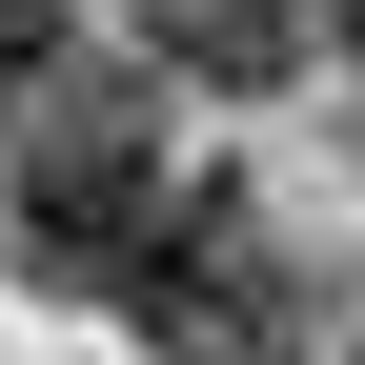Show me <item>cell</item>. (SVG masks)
Returning <instances> with one entry per match:
<instances>
[{"mask_svg":"<svg viewBox=\"0 0 365 365\" xmlns=\"http://www.w3.org/2000/svg\"><path fill=\"white\" fill-rule=\"evenodd\" d=\"M345 61H365V0H345Z\"/></svg>","mask_w":365,"mask_h":365,"instance_id":"277c9868","label":"cell"},{"mask_svg":"<svg viewBox=\"0 0 365 365\" xmlns=\"http://www.w3.org/2000/svg\"><path fill=\"white\" fill-rule=\"evenodd\" d=\"M61 102V0H0V143Z\"/></svg>","mask_w":365,"mask_h":365,"instance_id":"3957f363","label":"cell"},{"mask_svg":"<svg viewBox=\"0 0 365 365\" xmlns=\"http://www.w3.org/2000/svg\"><path fill=\"white\" fill-rule=\"evenodd\" d=\"M143 223H163V143H143L122 102H81V122L41 102V122H21V264H41V284L102 304L122 264H143Z\"/></svg>","mask_w":365,"mask_h":365,"instance_id":"6da1fadb","label":"cell"},{"mask_svg":"<svg viewBox=\"0 0 365 365\" xmlns=\"http://www.w3.org/2000/svg\"><path fill=\"white\" fill-rule=\"evenodd\" d=\"M163 61L223 81V102H264V81L304 61V21H284V0H163Z\"/></svg>","mask_w":365,"mask_h":365,"instance_id":"7a4b0ae2","label":"cell"}]
</instances>
